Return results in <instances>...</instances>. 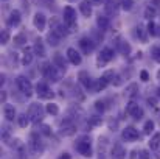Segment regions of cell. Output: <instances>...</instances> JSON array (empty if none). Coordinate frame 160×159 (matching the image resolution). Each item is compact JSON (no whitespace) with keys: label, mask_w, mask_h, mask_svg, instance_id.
<instances>
[{"label":"cell","mask_w":160,"mask_h":159,"mask_svg":"<svg viewBox=\"0 0 160 159\" xmlns=\"http://www.w3.org/2000/svg\"><path fill=\"white\" fill-rule=\"evenodd\" d=\"M39 133L44 134V136H52V128H50L48 125H42L41 130H39Z\"/></svg>","instance_id":"obj_43"},{"label":"cell","mask_w":160,"mask_h":159,"mask_svg":"<svg viewBox=\"0 0 160 159\" xmlns=\"http://www.w3.org/2000/svg\"><path fill=\"white\" fill-rule=\"evenodd\" d=\"M0 42H2V45H5V44L9 42V31L8 30H2V33H0Z\"/></svg>","instance_id":"obj_39"},{"label":"cell","mask_w":160,"mask_h":159,"mask_svg":"<svg viewBox=\"0 0 160 159\" xmlns=\"http://www.w3.org/2000/svg\"><path fill=\"white\" fill-rule=\"evenodd\" d=\"M97 25H98V28L101 30V31H107L109 28H110V19L107 17V16H98L97 17Z\"/></svg>","instance_id":"obj_24"},{"label":"cell","mask_w":160,"mask_h":159,"mask_svg":"<svg viewBox=\"0 0 160 159\" xmlns=\"http://www.w3.org/2000/svg\"><path fill=\"white\" fill-rule=\"evenodd\" d=\"M103 77L106 78L110 84H113V86H120V84H121V77H120V75H117L113 70H107V72H104V75H103Z\"/></svg>","instance_id":"obj_20"},{"label":"cell","mask_w":160,"mask_h":159,"mask_svg":"<svg viewBox=\"0 0 160 159\" xmlns=\"http://www.w3.org/2000/svg\"><path fill=\"white\" fill-rule=\"evenodd\" d=\"M33 50H34V55H38L39 58H45V56H47L45 45H44V41H42V39H36V42H34V45H33Z\"/></svg>","instance_id":"obj_22"},{"label":"cell","mask_w":160,"mask_h":159,"mask_svg":"<svg viewBox=\"0 0 160 159\" xmlns=\"http://www.w3.org/2000/svg\"><path fill=\"white\" fill-rule=\"evenodd\" d=\"M5 100H6V94H5V92H3V94H2V102H3V103H5Z\"/></svg>","instance_id":"obj_51"},{"label":"cell","mask_w":160,"mask_h":159,"mask_svg":"<svg viewBox=\"0 0 160 159\" xmlns=\"http://www.w3.org/2000/svg\"><path fill=\"white\" fill-rule=\"evenodd\" d=\"M36 94H38V97H39L41 100H52L54 97L53 91L48 87L47 83H38V86H36Z\"/></svg>","instance_id":"obj_8"},{"label":"cell","mask_w":160,"mask_h":159,"mask_svg":"<svg viewBox=\"0 0 160 159\" xmlns=\"http://www.w3.org/2000/svg\"><path fill=\"white\" fill-rule=\"evenodd\" d=\"M16 84H17L19 91H20L25 97H31V95H33V84H31V81H30L27 77H23V75L17 77V78H16Z\"/></svg>","instance_id":"obj_6"},{"label":"cell","mask_w":160,"mask_h":159,"mask_svg":"<svg viewBox=\"0 0 160 159\" xmlns=\"http://www.w3.org/2000/svg\"><path fill=\"white\" fill-rule=\"evenodd\" d=\"M157 95H159V97H160V87H159V89H157Z\"/></svg>","instance_id":"obj_53"},{"label":"cell","mask_w":160,"mask_h":159,"mask_svg":"<svg viewBox=\"0 0 160 159\" xmlns=\"http://www.w3.org/2000/svg\"><path fill=\"white\" fill-rule=\"evenodd\" d=\"M52 62H53L58 69H61V70H64V72L67 70V62H65V59H64V56H62L61 53H54Z\"/></svg>","instance_id":"obj_25"},{"label":"cell","mask_w":160,"mask_h":159,"mask_svg":"<svg viewBox=\"0 0 160 159\" xmlns=\"http://www.w3.org/2000/svg\"><path fill=\"white\" fill-rule=\"evenodd\" d=\"M134 8V0H121V9L131 11Z\"/></svg>","instance_id":"obj_40"},{"label":"cell","mask_w":160,"mask_h":159,"mask_svg":"<svg viewBox=\"0 0 160 159\" xmlns=\"http://www.w3.org/2000/svg\"><path fill=\"white\" fill-rule=\"evenodd\" d=\"M154 126H156V125H154V122H152V120H148V122L145 123V126H143V133L149 136V134L154 131Z\"/></svg>","instance_id":"obj_38"},{"label":"cell","mask_w":160,"mask_h":159,"mask_svg":"<svg viewBox=\"0 0 160 159\" xmlns=\"http://www.w3.org/2000/svg\"><path fill=\"white\" fill-rule=\"evenodd\" d=\"M156 159H160V147L157 148V153H156Z\"/></svg>","instance_id":"obj_50"},{"label":"cell","mask_w":160,"mask_h":159,"mask_svg":"<svg viewBox=\"0 0 160 159\" xmlns=\"http://www.w3.org/2000/svg\"><path fill=\"white\" fill-rule=\"evenodd\" d=\"M39 3H42V5H48V3H52L53 0H38Z\"/></svg>","instance_id":"obj_49"},{"label":"cell","mask_w":160,"mask_h":159,"mask_svg":"<svg viewBox=\"0 0 160 159\" xmlns=\"http://www.w3.org/2000/svg\"><path fill=\"white\" fill-rule=\"evenodd\" d=\"M107 84H109V81H107L104 77L98 78V80H97V83H95V86L92 87V89H93V94H95V92H101L103 89H106Z\"/></svg>","instance_id":"obj_28"},{"label":"cell","mask_w":160,"mask_h":159,"mask_svg":"<svg viewBox=\"0 0 160 159\" xmlns=\"http://www.w3.org/2000/svg\"><path fill=\"white\" fill-rule=\"evenodd\" d=\"M156 14H157V11H156V8L154 6H146L145 8V17L148 19V20H152L154 17H156Z\"/></svg>","instance_id":"obj_33"},{"label":"cell","mask_w":160,"mask_h":159,"mask_svg":"<svg viewBox=\"0 0 160 159\" xmlns=\"http://www.w3.org/2000/svg\"><path fill=\"white\" fill-rule=\"evenodd\" d=\"M42 73L45 77V80L56 83L59 81V73H58V67L54 66L53 62H44L42 64Z\"/></svg>","instance_id":"obj_5"},{"label":"cell","mask_w":160,"mask_h":159,"mask_svg":"<svg viewBox=\"0 0 160 159\" xmlns=\"http://www.w3.org/2000/svg\"><path fill=\"white\" fill-rule=\"evenodd\" d=\"M120 8H121V0H106L104 9L109 16H117Z\"/></svg>","instance_id":"obj_16"},{"label":"cell","mask_w":160,"mask_h":159,"mask_svg":"<svg viewBox=\"0 0 160 159\" xmlns=\"http://www.w3.org/2000/svg\"><path fill=\"white\" fill-rule=\"evenodd\" d=\"M28 153L31 155V159L39 158L42 153H44V144L41 142L38 133H33L30 136V140H28Z\"/></svg>","instance_id":"obj_1"},{"label":"cell","mask_w":160,"mask_h":159,"mask_svg":"<svg viewBox=\"0 0 160 159\" xmlns=\"http://www.w3.org/2000/svg\"><path fill=\"white\" fill-rule=\"evenodd\" d=\"M115 45H117L118 52L121 53V55H124V56L131 53V45H129L126 41H123L121 38H117V44H115Z\"/></svg>","instance_id":"obj_26"},{"label":"cell","mask_w":160,"mask_h":159,"mask_svg":"<svg viewBox=\"0 0 160 159\" xmlns=\"http://www.w3.org/2000/svg\"><path fill=\"white\" fill-rule=\"evenodd\" d=\"M58 159H72V156H70L68 153H62V155H61Z\"/></svg>","instance_id":"obj_48"},{"label":"cell","mask_w":160,"mask_h":159,"mask_svg":"<svg viewBox=\"0 0 160 159\" xmlns=\"http://www.w3.org/2000/svg\"><path fill=\"white\" fill-rule=\"evenodd\" d=\"M50 28H52V33L56 34L59 39H62V38H65L70 31H68V28H67V25L65 24H62L61 20H58V19H52V22H50Z\"/></svg>","instance_id":"obj_7"},{"label":"cell","mask_w":160,"mask_h":159,"mask_svg":"<svg viewBox=\"0 0 160 159\" xmlns=\"http://www.w3.org/2000/svg\"><path fill=\"white\" fill-rule=\"evenodd\" d=\"M20 20H22V14H20L19 9H12V11L9 13L8 19H6L8 27H19V25H20Z\"/></svg>","instance_id":"obj_17"},{"label":"cell","mask_w":160,"mask_h":159,"mask_svg":"<svg viewBox=\"0 0 160 159\" xmlns=\"http://www.w3.org/2000/svg\"><path fill=\"white\" fill-rule=\"evenodd\" d=\"M95 109H97L98 112H104V109H106V106H104V102H101V100L95 102Z\"/></svg>","instance_id":"obj_44"},{"label":"cell","mask_w":160,"mask_h":159,"mask_svg":"<svg viewBox=\"0 0 160 159\" xmlns=\"http://www.w3.org/2000/svg\"><path fill=\"white\" fill-rule=\"evenodd\" d=\"M33 49L31 47H23V53H22V59H20V62H22V66H30L31 64V61H33Z\"/></svg>","instance_id":"obj_21"},{"label":"cell","mask_w":160,"mask_h":159,"mask_svg":"<svg viewBox=\"0 0 160 159\" xmlns=\"http://www.w3.org/2000/svg\"><path fill=\"white\" fill-rule=\"evenodd\" d=\"M79 49H81V52L84 53V55H90V53L95 50V42H93V39H90L89 36L81 38V39H79Z\"/></svg>","instance_id":"obj_12"},{"label":"cell","mask_w":160,"mask_h":159,"mask_svg":"<svg viewBox=\"0 0 160 159\" xmlns=\"http://www.w3.org/2000/svg\"><path fill=\"white\" fill-rule=\"evenodd\" d=\"M137 92H138V86H137L135 83H132V84H129V86L126 87L124 95H126L128 98H134V97L137 95Z\"/></svg>","instance_id":"obj_30"},{"label":"cell","mask_w":160,"mask_h":159,"mask_svg":"<svg viewBox=\"0 0 160 159\" xmlns=\"http://www.w3.org/2000/svg\"><path fill=\"white\" fill-rule=\"evenodd\" d=\"M44 112H47V111L42 108V105H39V103H31V105H30V109H28V117H30L31 123L38 125L39 122H42Z\"/></svg>","instance_id":"obj_4"},{"label":"cell","mask_w":160,"mask_h":159,"mask_svg":"<svg viewBox=\"0 0 160 159\" xmlns=\"http://www.w3.org/2000/svg\"><path fill=\"white\" fill-rule=\"evenodd\" d=\"M121 137L126 140V142H132V140H137L140 139V134H138V130H135L134 126H126L121 133Z\"/></svg>","instance_id":"obj_13"},{"label":"cell","mask_w":160,"mask_h":159,"mask_svg":"<svg viewBox=\"0 0 160 159\" xmlns=\"http://www.w3.org/2000/svg\"><path fill=\"white\" fill-rule=\"evenodd\" d=\"M101 117H97V115H93V117H90L89 119V128L90 126H97V125H101Z\"/></svg>","instance_id":"obj_42"},{"label":"cell","mask_w":160,"mask_h":159,"mask_svg":"<svg viewBox=\"0 0 160 159\" xmlns=\"http://www.w3.org/2000/svg\"><path fill=\"white\" fill-rule=\"evenodd\" d=\"M135 34H137V38H140V41L142 42H148V30H145L142 25H138L137 28H135Z\"/></svg>","instance_id":"obj_29"},{"label":"cell","mask_w":160,"mask_h":159,"mask_svg":"<svg viewBox=\"0 0 160 159\" xmlns=\"http://www.w3.org/2000/svg\"><path fill=\"white\" fill-rule=\"evenodd\" d=\"M79 11L84 17H90L92 16V5L87 0H82V2H79Z\"/></svg>","instance_id":"obj_27"},{"label":"cell","mask_w":160,"mask_h":159,"mask_svg":"<svg viewBox=\"0 0 160 159\" xmlns=\"http://www.w3.org/2000/svg\"><path fill=\"white\" fill-rule=\"evenodd\" d=\"M14 44H16V45H19V47L25 45V44H27V36H25L23 33L16 34V36H14Z\"/></svg>","instance_id":"obj_34"},{"label":"cell","mask_w":160,"mask_h":159,"mask_svg":"<svg viewBox=\"0 0 160 159\" xmlns=\"http://www.w3.org/2000/svg\"><path fill=\"white\" fill-rule=\"evenodd\" d=\"M59 41H61V39H59V38H58L56 34H53L52 31H50V33L47 34V42H48V44H50L52 47H56V45L59 44Z\"/></svg>","instance_id":"obj_35"},{"label":"cell","mask_w":160,"mask_h":159,"mask_svg":"<svg viewBox=\"0 0 160 159\" xmlns=\"http://www.w3.org/2000/svg\"><path fill=\"white\" fill-rule=\"evenodd\" d=\"M113 50L110 49V47H104L101 53L98 55V58H97V66L98 67H103V66H106L107 62H110L112 59H113Z\"/></svg>","instance_id":"obj_9"},{"label":"cell","mask_w":160,"mask_h":159,"mask_svg":"<svg viewBox=\"0 0 160 159\" xmlns=\"http://www.w3.org/2000/svg\"><path fill=\"white\" fill-rule=\"evenodd\" d=\"M62 17H64V24L67 25L68 31H75L78 28V24H76V11L73 6L67 5L64 8V13H62Z\"/></svg>","instance_id":"obj_2"},{"label":"cell","mask_w":160,"mask_h":159,"mask_svg":"<svg viewBox=\"0 0 160 159\" xmlns=\"http://www.w3.org/2000/svg\"><path fill=\"white\" fill-rule=\"evenodd\" d=\"M30 122H31V120H30L28 114H20V115L17 117V123H19V126H22V128H27Z\"/></svg>","instance_id":"obj_32"},{"label":"cell","mask_w":160,"mask_h":159,"mask_svg":"<svg viewBox=\"0 0 160 159\" xmlns=\"http://www.w3.org/2000/svg\"><path fill=\"white\" fill-rule=\"evenodd\" d=\"M140 78H142V81L146 83V81H149V73H148L146 70H142V72H140Z\"/></svg>","instance_id":"obj_45"},{"label":"cell","mask_w":160,"mask_h":159,"mask_svg":"<svg viewBox=\"0 0 160 159\" xmlns=\"http://www.w3.org/2000/svg\"><path fill=\"white\" fill-rule=\"evenodd\" d=\"M140 159H149V153H148L146 150L140 151Z\"/></svg>","instance_id":"obj_46"},{"label":"cell","mask_w":160,"mask_h":159,"mask_svg":"<svg viewBox=\"0 0 160 159\" xmlns=\"http://www.w3.org/2000/svg\"><path fill=\"white\" fill-rule=\"evenodd\" d=\"M78 80H79V83H81L86 89H92V87H93V81L90 80V75H89L86 70H81V72L78 73Z\"/></svg>","instance_id":"obj_18"},{"label":"cell","mask_w":160,"mask_h":159,"mask_svg":"<svg viewBox=\"0 0 160 159\" xmlns=\"http://www.w3.org/2000/svg\"><path fill=\"white\" fill-rule=\"evenodd\" d=\"M76 133V125L72 119H65L62 123H61V134L64 137H68V136H73Z\"/></svg>","instance_id":"obj_10"},{"label":"cell","mask_w":160,"mask_h":159,"mask_svg":"<svg viewBox=\"0 0 160 159\" xmlns=\"http://www.w3.org/2000/svg\"><path fill=\"white\" fill-rule=\"evenodd\" d=\"M159 147H160V133H156L151 137V140H149V148L151 150H157Z\"/></svg>","instance_id":"obj_31"},{"label":"cell","mask_w":160,"mask_h":159,"mask_svg":"<svg viewBox=\"0 0 160 159\" xmlns=\"http://www.w3.org/2000/svg\"><path fill=\"white\" fill-rule=\"evenodd\" d=\"M75 148L78 150L79 155H82L84 158H90L93 153H92V145H90V137L87 136H81L76 144H75Z\"/></svg>","instance_id":"obj_3"},{"label":"cell","mask_w":160,"mask_h":159,"mask_svg":"<svg viewBox=\"0 0 160 159\" xmlns=\"http://www.w3.org/2000/svg\"><path fill=\"white\" fill-rule=\"evenodd\" d=\"M33 25H34V28H36V30L44 31V30H45V27H47V17H45V14L38 11V13L34 14V17H33Z\"/></svg>","instance_id":"obj_15"},{"label":"cell","mask_w":160,"mask_h":159,"mask_svg":"<svg viewBox=\"0 0 160 159\" xmlns=\"http://www.w3.org/2000/svg\"><path fill=\"white\" fill-rule=\"evenodd\" d=\"M45 111L48 114H52V115H58L59 114V106L54 105V103H48V105L45 106Z\"/></svg>","instance_id":"obj_36"},{"label":"cell","mask_w":160,"mask_h":159,"mask_svg":"<svg viewBox=\"0 0 160 159\" xmlns=\"http://www.w3.org/2000/svg\"><path fill=\"white\" fill-rule=\"evenodd\" d=\"M126 112H128L132 119H135V120H140V119L143 117V114H145L143 108H140L135 102H131L129 105L126 106Z\"/></svg>","instance_id":"obj_11"},{"label":"cell","mask_w":160,"mask_h":159,"mask_svg":"<svg viewBox=\"0 0 160 159\" xmlns=\"http://www.w3.org/2000/svg\"><path fill=\"white\" fill-rule=\"evenodd\" d=\"M157 80H159V81H160V70H159V72H157Z\"/></svg>","instance_id":"obj_52"},{"label":"cell","mask_w":160,"mask_h":159,"mask_svg":"<svg viewBox=\"0 0 160 159\" xmlns=\"http://www.w3.org/2000/svg\"><path fill=\"white\" fill-rule=\"evenodd\" d=\"M151 55H152V59H154L156 62H159V64H160V45H156V47H152V50H151Z\"/></svg>","instance_id":"obj_41"},{"label":"cell","mask_w":160,"mask_h":159,"mask_svg":"<svg viewBox=\"0 0 160 159\" xmlns=\"http://www.w3.org/2000/svg\"><path fill=\"white\" fill-rule=\"evenodd\" d=\"M5 2H6V0H5Z\"/></svg>","instance_id":"obj_55"},{"label":"cell","mask_w":160,"mask_h":159,"mask_svg":"<svg viewBox=\"0 0 160 159\" xmlns=\"http://www.w3.org/2000/svg\"><path fill=\"white\" fill-rule=\"evenodd\" d=\"M146 30L151 36H157V25H156L154 20H149V24L146 25Z\"/></svg>","instance_id":"obj_37"},{"label":"cell","mask_w":160,"mask_h":159,"mask_svg":"<svg viewBox=\"0 0 160 159\" xmlns=\"http://www.w3.org/2000/svg\"><path fill=\"white\" fill-rule=\"evenodd\" d=\"M3 115H5V119H6L8 122H12L14 119H17V117H16V108L12 105L5 103V106H3Z\"/></svg>","instance_id":"obj_23"},{"label":"cell","mask_w":160,"mask_h":159,"mask_svg":"<svg viewBox=\"0 0 160 159\" xmlns=\"http://www.w3.org/2000/svg\"><path fill=\"white\" fill-rule=\"evenodd\" d=\"M68 2H76V0H68Z\"/></svg>","instance_id":"obj_54"},{"label":"cell","mask_w":160,"mask_h":159,"mask_svg":"<svg viewBox=\"0 0 160 159\" xmlns=\"http://www.w3.org/2000/svg\"><path fill=\"white\" fill-rule=\"evenodd\" d=\"M90 5H103V2L104 0H87Z\"/></svg>","instance_id":"obj_47"},{"label":"cell","mask_w":160,"mask_h":159,"mask_svg":"<svg viewBox=\"0 0 160 159\" xmlns=\"http://www.w3.org/2000/svg\"><path fill=\"white\" fill-rule=\"evenodd\" d=\"M67 59H68V62L73 64V66H79V64L82 62L81 53L78 52L76 49H73V47H68V49H67Z\"/></svg>","instance_id":"obj_14"},{"label":"cell","mask_w":160,"mask_h":159,"mask_svg":"<svg viewBox=\"0 0 160 159\" xmlns=\"http://www.w3.org/2000/svg\"><path fill=\"white\" fill-rule=\"evenodd\" d=\"M112 159H124L126 158V150L121 144H113V148L110 151Z\"/></svg>","instance_id":"obj_19"}]
</instances>
